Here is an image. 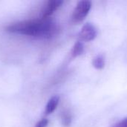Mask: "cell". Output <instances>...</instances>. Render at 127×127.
I'll return each instance as SVG.
<instances>
[{
  "label": "cell",
  "mask_w": 127,
  "mask_h": 127,
  "mask_svg": "<svg viewBox=\"0 0 127 127\" xmlns=\"http://www.w3.org/2000/svg\"><path fill=\"white\" fill-rule=\"evenodd\" d=\"M6 31L34 38L49 39L57 32V25L49 19H36L18 22L6 27Z\"/></svg>",
  "instance_id": "obj_1"
},
{
  "label": "cell",
  "mask_w": 127,
  "mask_h": 127,
  "mask_svg": "<svg viewBox=\"0 0 127 127\" xmlns=\"http://www.w3.org/2000/svg\"><path fill=\"white\" fill-rule=\"evenodd\" d=\"M92 8V2L88 0L80 1L77 2L71 16L72 22L77 24L81 22L89 14Z\"/></svg>",
  "instance_id": "obj_2"
},
{
  "label": "cell",
  "mask_w": 127,
  "mask_h": 127,
  "mask_svg": "<svg viewBox=\"0 0 127 127\" xmlns=\"http://www.w3.org/2000/svg\"><path fill=\"white\" fill-rule=\"evenodd\" d=\"M97 35L96 28L89 22L86 23L81 28V31L79 33V36L81 41L90 42L94 40Z\"/></svg>",
  "instance_id": "obj_3"
},
{
  "label": "cell",
  "mask_w": 127,
  "mask_h": 127,
  "mask_svg": "<svg viewBox=\"0 0 127 127\" xmlns=\"http://www.w3.org/2000/svg\"><path fill=\"white\" fill-rule=\"evenodd\" d=\"M63 3V1L61 0L48 1L42 10V19H49V17L61 7Z\"/></svg>",
  "instance_id": "obj_4"
},
{
  "label": "cell",
  "mask_w": 127,
  "mask_h": 127,
  "mask_svg": "<svg viewBox=\"0 0 127 127\" xmlns=\"http://www.w3.org/2000/svg\"><path fill=\"white\" fill-rule=\"evenodd\" d=\"M59 102H60V97L57 96V95H55L54 97H52L48 102L46 106H45V115H50L51 113H53L58 104H59Z\"/></svg>",
  "instance_id": "obj_5"
},
{
  "label": "cell",
  "mask_w": 127,
  "mask_h": 127,
  "mask_svg": "<svg viewBox=\"0 0 127 127\" xmlns=\"http://www.w3.org/2000/svg\"><path fill=\"white\" fill-rule=\"evenodd\" d=\"M83 51H84V45H83V42L81 41L77 42L72 48V50L71 52V57L75 58V57H79L80 55H81L83 53Z\"/></svg>",
  "instance_id": "obj_6"
},
{
  "label": "cell",
  "mask_w": 127,
  "mask_h": 127,
  "mask_svg": "<svg viewBox=\"0 0 127 127\" xmlns=\"http://www.w3.org/2000/svg\"><path fill=\"white\" fill-rule=\"evenodd\" d=\"M92 65L97 70H101L105 66V58L103 55L99 54L96 56L92 60Z\"/></svg>",
  "instance_id": "obj_7"
},
{
  "label": "cell",
  "mask_w": 127,
  "mask_h": 127,
  "mask_svg": "<svg viewBox=\"0 0 127 127\" xmlns=\"http://www.w3.org/2000/svg\"><path fill=\"white\" fill-rule=\"evenodd\" d=\"M71 121H72V116L71 113L68 111L63 112L61 115L62 125L64 127H69L71 124Z\"/></svg>",
  "instance_id": "obj_8"
},
{
  "label": "cell",
  "mask_w": 127,
  "mask_h": 127,
  "mask_svg": "<svg viewBox=\"0 0 127 127\" xmlns=\"http://www.w3.org/2000/svg\"><path fill=\"white\" fill-rule=\"evenodd\" d=\"M48 120L46 118H43L42 120H40L36 124L35 127H47L48 124Z\"/></svg>",
  "instance_id": "obj_9"
},
{
  "label": "cell",
  "mask_w": 127,
  "mask_h": 127,
  "mask_svg": "<svg viewBox=\"0 0 127 127\" xmlns=\"http://www.w3.org/2000/svg\"><path fill=\"white\" fill-rule=\"evenodd\" d=\"M112 127H127V118H125L122 121H119Z\"/></svg>",
  "instance_id": "obj_10"
}]
</instances>
